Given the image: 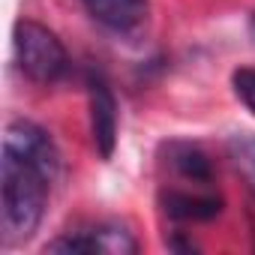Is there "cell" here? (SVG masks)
Here are the masks:
<instances>
[{"mask_svg": "<svg viewBox=\"0 0 255 255\" xmlns=\"http://www.w3.org/2000/svg\"><path fill=\"white\" fill-rule=\"evenodd\" d=\"M60 174V150L33 120H12L0 153V228L3 246L27 243L48 210L51 186Z\"/></svg>", "mask_w": 255, "mask_h": 255, "instance_id": "1", "label": "cell"}, {"mask_svg": "<svg viewBox=\"0 0 255 255\" xmlns=\"http://www.w3.org/2000/svg\"><path fill=\"white\" fill-rule=\"evenodd\" d=\"M15 63L18 69L36 81V84H54L63 78L66 66H69V54L63 48V42L57 39L54 30H48L39 21H18L15 24Z\"/></svg>", "mask_w": 255, "mask_h": 255, "instance_id": "2", "label": "cell"}, {"mask_svg": "<svg viewBox=\"0 0 255 255\" xmlns=\"http://www.w3.org/2000/svg\"><path fill=\"white\" fill-rule=\"evenodd\" d=\"M45 252H66V255H93V252H108V255H129L138 252V243L132 231L120 222H99L87 228H75L60 234L45 246Z\"/></svg>", "mask_w": 255, "mask_h": 255, "instance_id": "3", "label": "cell"}, {"mask_svg": "<svg viewBox=\"0 0 255 255\" xmlns=\"http://www.w3.org/2000/svg\"><path fill=\"white\" fill-rule=\"evenodd\" d=\"M90 135L96 153L108 159L117 144V102L102 78L90 81Z\"/></svg>", "mask_w": 255, "mask_h": 255, "instance_id": "4", "label": "cell"}, {"mask_svg": "<svg viewBox=\"0 0 255 255\" xmlns=\"http://www.w3.org/2000/svg\"><path fill=\"white\" fill-rule=\"evenodd\" d=\"M162 210L174 219V222H207L213 216H219L222 210V198L207 186V189H186V186H174L162 192Z\"/></svg>", "mask_w": 255, "mask_h": 255, "instance_id": "5", "label": "cell"}, {"mask_svg": "<svg viewBox=\"0 0 255 255\" xmlns=\"http://www.w3.org/2000/svg\"><path fill=\"white\" fill-rule=\"evenodd\" d=\"M84 9L114 33H132L147 18V0H81Z\"/></svg>", "mask_w": 255, "mask_h": 255, "instance_id": "6", "label": "cell"}, {"mask_svg": "<svg viewBox=\"0 0 255 255\" xmlns=\"http://www.w3.org/2000/svg\"><path fill=\"white\" fill-rule=\"evenodd\" d=\"M165 165L174 171V177H180L183 183H192V186H210L213 183V165H210V156L192 144V141H168L165 144Z\"/></svg>", "mask_w": 255, "mask_h": 255, "instance_id": "7", "label": "cell"}, {"mask_svg": "<svg viewBox=\"0 0 255 255\" xmlns=\"http://www.w3.org/2000/svg\"><path fill=\"white\" fill-rule=\"evenodd\" d=\"M225 153H228L234 174L255 195V132H234L225 141Z\"/></svg>", "mask_w": 255, "mask_h": 255, "instance_id": "8", "label": "cell"}, {"mask_svg": "<svg viewBox=\"0 0 255 255\" xmlns=\"http://www.w3.org/2000/svg\"><path fill=\"white\" fill-rule=\"evenodd\" d=\"M231 87H234L237 99L255 114V66H240V69H234Z\"/></svg>", "mask_w": 255, "mask_h": 255, "instance_id": "9", "label": "cell"}, {"mask_svg": "<svg viewBox=\"0 0 255 255\" xmlns=\"http://www.w3.org/2000/svg\"><path fill=\"white\" fill-rule=\"evenodd\" d=\"M252 27H255V18H252Z\"/></svg>", "mask_w": 255, "mask_h": 255, "instance_id": "10", "label": "cell"}]
</instances>
